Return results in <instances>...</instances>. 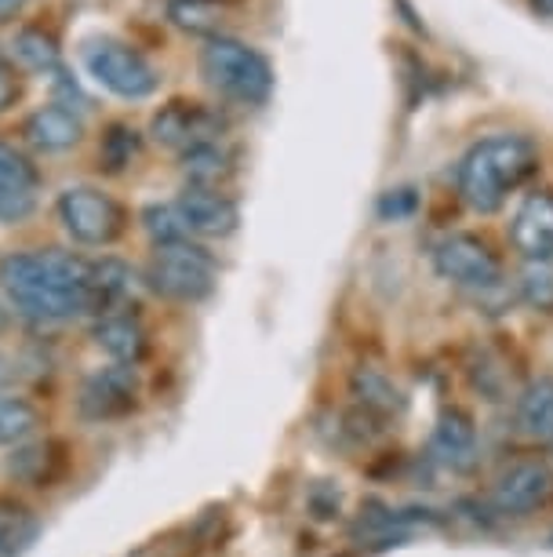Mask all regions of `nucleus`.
<instances>
[{
    "instance_id": "nucleus-17",
    "label": "nucleus",
    "mask_w": 553,
    "mask_h": 557,
    "mask_svg": "<svg viewBox=\"0 0 553 557\" xmlns=\"http://www.w3.org/2000/svg\"><path fill=\"white\" fill-rule=\"evenodd\" d=\"M514 423L520 437L536 441V445H553V380L536 375L525 383L514 405Z\"/></svg>"
},
{
    "instance_id": "nucleus-16",
    "label": "nucleus",
    "mask_w": 553,
    "mask_h": 557,
    "mask_svg": "<svg viewBox=\"0 0 553 557\" xmlns=\"http://www.w3.org/2000/svg\"><path fill=\"white\" fill-rule=\"evenodd\" d=\"M430 456L452 474H466L477 462V430L463 412H444L430 437Z\"/></svg>"
},
{
    "instance_id": "nucleus-32",
    "label": "nucleus",
    "mask_w": 553,
    "mask_h": 557,
    "mask_svg": "<svg viewBox=\"0 0 553 557\" xmlns=\"http://www.w3.org/2000/svg\"><path fill=\"white\" fill-rule=\"evenodd\" d=\"M531 4H536L542 15H553V0H531Z\"/></svg>"
},
{
    "instance_id": "nucleus-25",
    "label": "nucleus",
    "mask_w": 553,
    "mask_h": 557,
    "mask_svg": "<svg viewBox=\"0 0 553 557\" xmlns=\"http://www.w3.org/2000/svg\"><path fill=\"white\" fill-rule=\"evenodd\" d=\"M517 296L525 307L553 313V267L550 262H525L517 277Z\"/></svg>"
},
{
    "instance_id": "nucleus-10",
    "label": "nucleus",
    "mask_w": 553,
    "mask_h": 557,
    "mask_svg": "<svg viewBox=\"0 0 553 557\" xmlns=\"http://www.w3.org/2000/svg\"><path fill=\"white\" fill-rule=\"evenodd\" d=\"M139 397V380H135V368L128 364H110L91 372L85 386H80L77 408L88 423H110V419L128 416Z\"/></svg>"
},
{
    "instance_id": "nucleus-21",
    "label": "nucleus",
    "mask_w": 553,
    "mask_h": 557,
    "mask_svg": "<svg viewBox=\"0 0 553 557\" xmlns=\"http://www.w3.org/2000/svg\"><path fill=\"white\" fill-rule=\"evenodd\" d=\"M223 4L218 0H168V18L186 34L197 37H218V26H223Z\"/></svg>"
},
{
    "instance_id": "nucleus-6",
    "label": "nucleus",
    "mask_w": 553,
    "mask_h": 557,
    "mask_svg": "<svg viewBox=\"0 0 553 557\" xmlns=\"http://www.w3.org/2000/svg\"><path fill=\"white\" fill-rule=\"evenodd\" d=\"M62 230L85 248H106L121 237L124 212L110 194L96 190V186H70L55 201Z\"/></svg>"
},
{
    "instance_id": "nucleus-5",
    "label": "nucleus",
    "mask_w": 553,
    "mask_h": 557,
    "mask_svg": "<svg viewBox=\"0 0 553 557\" xmlns=\"http://www.w3.org/2000/svg\"><path fill=\"white\" fill-rule=\"evenodd\" d=\"M80 59H85L88 77L99 84V88L113 91L117 99H150L156 88H161V73H156L150 62H146L139 51L121 45L113 37H91L85 48H80Z\"/></svg>"
},
{
    "instance_id": "nucleus-14",
    "label": "nucleus",
    "mask_w": 553,
    "mask_h": 557,
    "mask_svg": "<svg viewBox=\"0 0 553 557\" xmlns=\"http://www.w3.org/2000/svg\"><path fill=\"white\" fill-rule=\"evenodd\" d=\"M91 343H96L113 364H128V368L139 364L146 357V350H150V339H146L142 321L128 310L99 313L96 324H91Z\"/></svg>"
},
{
    "instance_id": "nucleus-22",
    "label": "nucleus",
    "mask_w": 553,
    "mask_h": 557,
    "mask_svg": "<svg viewBox=\"0 0 553 557\" xmlns=\"http://www.w3.org/2000/svg\"><path fill=\"white\" fill-rule=\"evenodd\" d=\"M12 48H15V59L23 62L26 70H37V73H45V77L62 70L59 40L45 34V29H23V34L12 40Z\"/></svg>"
},
{
    "instance_id": "nucleus-13",
    "label": "nucleus",
    "mask_w": 553,
    "mask_h": 557,
    "mask_svg": "<svg viewBox=\"0 0 553 557\" xmlns=\"http://www.w3.org/2000/svg\"><path fill=\"white\" fill-rule=\"evenodd\" d=\"M510 240L525 262H553V194L536 190L520 201L514 223H510Z\"/></svg>"
},
{
    "instance_id": "nucleus-28",
    "label": "nucleus",
    "mask_w": 553,
    "mask_h": 557,
    "mask_svg": "<svg viewBox=\"0 0 553 557\" xmlns=\"http://www.w3.org/2000/svg\"><path fill=\"white\" fill-rule=\"evenodd\" d=\"M15 99H18V73L0 59V113L15 107Z\"/></svg>"
},
{
    "instance_id": "nucleus-11",
    "label": "nucleus",
    "mask_w": 553,
    "mask_h": 557,
    "mask_svg": "<svg viewBox=\"0 0 553 557\" xmlns=\"http://www.w3.org/2000/svg\"><path fill=\"white\" fill-rule=\"evenodd\" d=\"M40 201V175L26 153L0 143V223L18 226L37 212Z\"/></svg>"
},
{
    "instance_id": "nucleus-7",
    "label": "nucleus",
    "mask_w": 553,
    "mask_h": 557,
    "mask_svg": "<svg viewBox=\"0 0 553 557\" xmlns=\"http://www.w3.org/2000/svg\"><path fill=\"white\" fill-rule=\"evenodd\" d=\"M433 267L444 281L466 292H495L503 285V267L495 251L474 234H444L433 245Z\"/></svg>"
},
{
    "instance_id": "nucleus-18",
    "label": "nucleus",
    "mask_w": 553,
    "mask_h": 557,
    "mask_svg": "<svg viewBox=\"0 0 553 557\" xmlns=\"http://www.w3.org/2000/svg\"><path fill=\"white\" fill-rule=\"evenodd\" d=\"M183 175H186V186H208V190H218V186L234 175V153L226 150L223 139L193 146V150L183 153Z\"/></svg>"
},
{
    "instance_id": "nucleus-27",
    "label": "nucleus",
    "mask_w": 553,
    "mask_h": 557,
    "mask_svg": "<svg viewBox=\"0 0 553 557\" xmlns=\"http://www.w3.org/2000/svg\"><path fill=\"white\" fill-rule=\"evenodd\" d=\"M51 462V445H18L15 459L8 462V474L18 481H45Z\"/></svg>"
},
{
    "instance_id": "nucleus-2",
    "label": "nucleus",
    "mask_w": 553,
    "mask_h": 557,
    "mask_svg": "<svg viewBox=\"0 0 553 557\" xmlns=\"http://www.w3.org/2000/svg\"><path fill=\"white\" fill-rule=\"evenodd\" d=\"M539 164V153L531 139L514 132H499L477 139L458 161L455 186L458 197L466 201L469 212L477 215H492L499 212L510 194H517L528 183L531 172Z\"/></svg>"
},
{
    "instance_id": "nucleus-23",
    "label": "nucleus",
    "mask_w": 553,
    "mask_h": 557,
    "mask_svg": "<svg viewBox=\"0 0 553 557\" xmlns=\"http://www.w3.org/2000/svg\"><path fill=\"white\" fill-rule=\"evenodd\" d=\"M40 412L26 397H0V448H18L37 434Z\"/></svg>"
},
{
    "instance_id": "nucleus-19",
    "label": "nucleus",
    "mask_w": 553,
    "mask_h": 557,
    "mask_svg": "<svg viewBox=\"0 0 553 557\" xmlns=\"http://www.w3.org/2000/svg\"><path fill=\"white\" fill-rule=\"evenodd\" d=\"M350 391L357 397V405L372 416H393L401 412V391L393 386V380L379 368H357L350 380Z\"/></svg>"
},
{
    "instance_id": "nucleus-31",
    "label": "nucleus",
    "mask_w": 553,
    "mask_h": 557,
    "mask_svg": "<svg viewBox=\"0 0 553 557\" xmlns=\"http://www.w3.org/2000/svg\"><path fill=\"white\" fill-rule=\"evenodd\" d=\"M8 324H12V310H8V302L0 299V335L8 332Z\"/></svg>"
},
{
    "instance_id": "nucleus-8",
    "label": "nucleus",
    "mask_w": 553,
    "mask_h": 557,
    "mask_svg": "<svg viewBox=\"0 0 553 557\" xmlns=\"http://www.w3.org/2000/svg\"><path fill=\"white\" fill-rule=\"evenodd\" d=\"M226 121L218 117L215 110L201 107V102H168L164 110L153 113L150 121V135L168 150H193V146L204 143H218L223 139Z\"/></svg>"
},
{
    "instance_id": "nucleus-12",
    "label": "nucleus",
    "mask_w": 553,
    "mask_h": 557,
    "mask_svg": "<svg viewBox=\"0 0 553 557\" xmlns=\"http://www.w3.org/2000/svg\"><path fill=\"white\" fill-rule=\"evenodd\" d=\"M175 205H179L190 237H229L241 223V208L234 197H226L223 190H208V186H186Z\"/></svg>"
},
{
    "instance_id": "nucleus-29",
    "label": "nucleus",
    "mask_w": 553,
    "mask_h": 557,
    "mask_svg": "<svg viewBox=\"0 0 553 557\" xmlns=\"http://www.w3.org/2000/svg\"><path fill=\"white\" fill-rule=\"evenodd\" d=\"M23 8H26V0H0V23H12Z\"/></svg>"
},
{
    "instance_id": "nucleus-1",
    "label": "nucleus",
    "mask_w": 553,
    "mask_h": 557,
    "mask_svg": "<svg viewBox=\"0 0 553 557\" xmlns=\"http://www.w3.org/2000/svg\"><path fill=\"white\" fill-rule=\"evenodd\" d=\"M0 288L18 313L40 324H62L80 313H99L91 262L80 259L77 251H12L0 259Z\"/></svg>"
},
{
    "instance_id": "nucleus-30",
    "label": "nucleus",
    "mask_w": 553,
    "mask_h": 557,
    "mask_svg": "<svg viewBox=\"0 0 553 557\" xmlns=\"http://www.w3.org/2000/svg\"><path fill=\"white\" fill-rule=\"evenodd\" d=\"M8 383H12V361H8V357L0 354V394H4Z\"/></svg>"
},
{
    "instance_id": "nucleus-15",
    "label": "nucleus",
    "mask_w": 553,
    "mask_h": 557,
    "mask_svg": "<svg viewBox=\"0 0 553 557\" xmlns=\"http://www.w3.org/2000/svg\"><path fill=\"white\" fill-rule=\"evenodd\" d=\"M23 135L37 150L45 153H62L73 150L80 139H85V117H80L73 107H62V102H51V107H40L26 117Z\"/></svg>"
},
{
    "instance_id": "nucleus-4",
    "label": "nucleus",
    "mask_w": 553,
    "mask_h": 557,
    "mask_svg": "<svg viewBox=\"0 0 553 557\" xmlns=\"http://www.w3.org/2000/svg\"><path fill=\"white\" fill-rule=\"evenodd\" d=\"M215 259L193 240L153 248V259L146 267V285L172 302H201L215 292Z\"/></svg>"
},
{
    "instance_id": "nucleus-3",
    "label": "nucleus",
    "mask_w": 553,
    "mask_h": 557,
    "mask_svg": "<svg viewBox=\"0 0 553 557\" xmlns=\"http://www.w3.org/2000/svg\"><path fill=\"white\" fill-rule=\"evenodd\" d=\"M201 73L223 99L237 107H263L274 96V66L263 51L237 37H212L201 48Z\"/></svg>"
},
{
    "instance_id": "nucleus-9",
    "label": "nucleus",
    "mask_w": 553,
    "mask_h": 557,
    "mask_svg": "<svg viewBox=\"0 0 553 557\" xmlns=\"http://www.w3.org/2000/svg\"><path fill=\"white\" fill-rule=\"evenodd\" d=\"M553 492V474L546 462L539 459H517L510 462L492 485V507L503 518H528L539 510Z\"/></svg>"
},
{
    "instance_id": "nucleus-20",
    "label": "nucleus",
    "mask_w": 553,
    "mask_h": 557,
    "mask_svg": "<svg viewBox=\"0 0 553 557\" xmlns=\"http://www.w3.org/2000/svg\"><path fill=\"white\" fill-rule=\"evenodd\" d=\"M40 524L34 510L23 507L18 499L0 496V557H23L34 546Z\"/></svg>"
},
{
    "instance_id": "nucleus-24",
    "label": "nucleus",
    "mask_w": 553,
    "mask_h": 557,
    "mask_svg": "<svg viewBox=\"0 0 553 557\" xmlns=\"http://www.w3.org/2000/svg\"><path fill=\"white\" fill-rule=\"evenodd\" d=\"M142 230L150 237L153 248H168V245H183V240H193L190 230L183 223L179 205H146L142 208Z\"/></svg>"
},
{
    "instance_id": "nucleus-26",
    "label": "nucleus",
    "mask_w": 553,
    "mask_h": 557,
    "mask_svg": "<svg viewBox=\"0 0 553 557\" xmlns=\"http://www.w3.org/2000/svg\"><path fill=\"white\" fill-rule=\"evenodd\" d=\"M135 153H139V132L128 128V124H113L99 146V157L110 172H124L135 161Z\"/></svg>"
}]
</instances>
